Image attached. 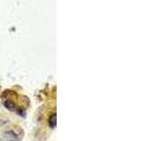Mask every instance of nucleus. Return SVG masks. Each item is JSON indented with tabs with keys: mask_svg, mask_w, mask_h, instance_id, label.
Segmentation results:
<instances>
[{
	"mask_svg": "<svg viewBox=\"0 0 151 141\" xmlns=\"http://www.w3.org/2000/svg\"><path fill=\"white\" fill-rule=\"evenodd\" d=\"M48 125L52 129L56 128V126H57V115L55 114V113L54 114H52L48 119Z\"/></svg>",
	"mask_w": 151,
	"mask_h": 141,
	"instance_id": "1",
	"label": "nucleus"
}]
</instances>
